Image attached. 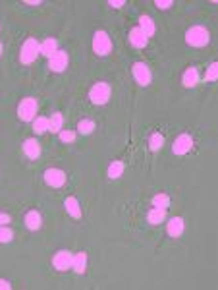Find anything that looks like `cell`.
<instances>
[{
    "label": "cell",
    "instance_id": "1",
    "mask_svg": "<svg viewBox=\"0 0 218 290\" xmlns=\"http://www.w3.org/2000/svg\"><path fill=\"white\" fill-rule=\"evenodd\" d=\"M210 43V33L203 26H193L186 31V45L193 49H203Z\"/></svg>",
    "mask_w": 218,
    "mask_h": 290
},
{
    "label": "cell",
    "instance_id": "2",
    "mask_svg": "<svg viewBox=\"0 0 218 290\" xmlns=\"http://www.w3.org/2000/svg\"><path fill=\"white\" fill-rule=\"evenodd\" d=\"M39 54H41V43L35 37H28L24 41L22 49H20V62L22 64H33Z\"/></svg>",
    "mask_w": 218,
    "mask_h": 290
},
{
    "label": "cell",
    "instance_id": "3",
    "mask_svg": "<svg viewBox=\"0 0 218 290\" xmlns=\"http://www.w3.org/2000/svg\"><path fill=\"white\" fill-rule=\"evenodd\" d=\"M110 95H112L110 83H106V81H96L95 85L89 89V101H91L93 105L102 106L110 101Z\"/></svg>",
    "mask_w": 218,
    "mask_h": 290
},
{
    "label": "cell",
    "instance_id": "4",
    "mask_svg": "<svg viewBox=\"0 0 218 290\" xmlns=\"http://www.w3.org/2000/svg\"><path fill=\"white\" fill-rule=\"evenodd\" d=\"M112 49H114L112 39H110V35L104 29H98V31L93 33V53L96 56H108L112 53Z\"/></svg>",
    "mask_w": 218,
    "mask_h": 290
},
{
    "label": "cell",
    "instance_id": "5",
    "mask_svg": "<svg viewBox=\"0 0 218 290\" xmlns=\"http://www.w3.org/2000/svg\"><path fill=\"white\" fill-rule=\"evenodd\" d=\"M39 110V103L35 97H24L18 105V118L24 120V122H33L35 114Z\"/></svg>",
    "mask_w": 218,
    "mask_h": 290
},
{
    "label": "cell",
    "instance_id": "6",
    "mask_svg": "<svg viewBox=\"0 0 218 290\" xmlns=\"http://www.w3.org/2000/svg\"><path fill=\"white\" fill-rule=\"evenodd\" d=\"M42 178H44V184L50 186V188H62V186L66 184V180H68V174L62 171V169L50 167V169L44 171Z\"/></svg>",
    "mask_w": 218,
    "mask_h": 290
},
{
    "label": "cell",
    "instance_id": "7",
    "mask_svg": "<svg viewBox=\"0 0 218 290\" xmlns=\"http://www.w3.org/2000/svg\"><path fill=\"white\" fill-rule=\"evenodd\" d=\"M191 149H193V137H191V133L188 132L180 133L176 139L172 141V153L178 155V157L188 155Z\"/></svg>",
    "mask_w": 218,
    "mask_h": 290
},
{
    "label": "cell",
    "instance_id": "8",
    "mask_svg": "<svg viewBox=\"0 0 218 290\" xmlns=\"http://www.w3.org/2000/svg\"><path fill=\"white\" fill-rule=\"evenodd\" d=\"M132 76L136 79V83H139L141 87H147L150 83V79H152V74H150L149 66L143 64V62H134V66H132Z\"/></svg>",
    "mask_w": 218,
    "mask_h": 290
},
{
    "label": "cell",
    "instance_id": "9",
    "mask_svg": "<svg viewBox=\"0 0 218 290\" xmlns=\"http://www.w3.org/2000/svg\"><path fill=\"white\" fill-rule=\"evenodd\" d=\"M72 261H74V253L70 250H58L52 255V265H54L56 271H60V273L70 271L72 269Z\"/></svg>",
    "mask_w": 218,
    "mask_h": 290
},
{
    "label": "cell",
    "instance_id": "10",
    "mask_svg": "<svg viewBox=\"0 0 218 290\" xmlns=\"http://www.w3.org/2000/svg\"><path fill=\"white\" fill-rule=\"evenodd\" d=\"M68 62H70L68 53L58 49V51L54 53V56H50V58H48V70H50V72H54V74H62V72H66Z\"/></svg>",
    "mask_w": 218,
    "mask_h": 290
},
{
    "label": "cell",
    "instance_id": "11",
    "mask_svg": "<svg viewBox=\"0 0 218 290\" xmlns=\"http://www.w3.org/2000/svg\"><path fill=\"white\" fill-rule=\"evenodd\" d=\"M64 209H66L70 217H72V219H76V221H80V219L83 217L80 199L76 198V196H68V198L64 199Z\"/></svg>",
    "mask_w": 218,
    "mask_h": 290
},
{
    "label": "cell",
    "instance_id": "12",
    "mask_svg": "<svg viewBox=\"0 0 218 290\" xmlns=\"http://www.w3.org/2000/svg\"><path fill=\"white\" fill-rule=\"evenodd\" d=\"M186 230V223L182 217H172L166 224V234L170 238H180Z\"/></svg>",
    "mask_w": 218,
    "mask_h": 290
},
{
    "label": "cell",
    "instance_id": "13",
    "mask_svg": "<svg viewBox=\"0 0 218 290\" xmlns=\"http://www.w3.org/2000/svg\"><path fill=\"white\" fill-rule=\"evenodd\" d=\"M24 223H26V228H28V230H39L42 226L41 213L37 211V209H29V211H26V215H24Z\"/></svg>",
    "mask_w": 218,
    "mask_h": 290
},
{
    "label": "cell",
    "instance_id": "14",
    "mask_svg": "<svg viewBox=\"0 0 218 290\" xmlns=\"http://www.w3.org/2000/svg\"><path fill=\"white\" fill-rule=\"evenodd\" d=\"M128 39H130V43H132V47H134V49H145V47H147V43H149V39L143 35V31H141L137 26L130 29Z\"/></svg>",
    "mask_w": 218,
    "mask_h": 290
},
{
    "label": "cell",
    "instance_id": "15",
    "mask_svg": "<svg viewBox=\"0 0 218 290\" xmlns=\"http://www.w3.org/2000/svg\"><path fill=\"white\" fill-rule=\"evenodd\" d=\"M199 70L195 66H190L188 70H184V74H182V85L184 87H195L197 83H199Z\"/></svg>",
    "mask_w": 218,
    "mask_h": 290
},
{
    "label": "cell",
    "instance_id": "16",
    "mask_svg": "<svg viewBox=\"0 0 218 290\" xmlns=\"http://www.w3.org/2000/svg\"><path fill=\"white\" fill-rule=\"evenodd\" d=\"M22 149H24L26 157L31 159V161L41 155V145H39V141H37L35 137H28V139L24 141V145H22Z\"/></svg>",
    "mask_w": 218,
    "mask_h": 290
},
{
    "label": "cell",
    "instance_id": "17",
    "mask_svg": "<svg viewBox=\"0 0 218 290\" xmlns=\"http://www.w3.org/2000/svg\"><path fill=\"white\" fill-rule=\"evenodd\" d=\"M137 27L143 31V35H145L147 39H150V37L154 35V31H156V26H154L152 18H150V16H147V14H143V16L139 18V24H137Z\"/></svg>",
    "mask_w": 218,
    "mask_h": 290
},
{
    "label": "cell",
    "instance_id": "18",
    "mask_svg": "<svg viewBox=\"0 0 218 290\" xmlns=\"http://www.w3.org/2000/svg\"><path fill=\"white\" fill-rule=\"evenodd\" d=\"M72 269H74L78 275H83V273L87 271V253H85V251H78V253H74Z\"/></svg>",
    "mask_w": 218,
    "mask_h": 290
},
{
    "label": "cell",
    "instance_id": "19",
    "mask_svg": "<svg viewBox=\"0 0 218 290\" xmlns=\"http://www.w3.org/2000/svg\"><path fill=\"white\" fill-rule=\"evenodd\" d=\"M56 51H58V39H54V37H46V39L41 43V54L44 58L54 56Z\"/></svg>",
    "mask_w": 218,
    "mask_h": 290
},
{
    "label": "cell",
    "instance_id": "20",
    "mask_svg": "<svg viewBox=\"0 0 218 290\" xmlns=\"http://www.w3.org/2000/svg\"><path fill=\"white\" fill-rule=\"evenodd\" d=\"M164 219H166V209L150 207L149 211H147V223L152 224V226H156V224L164 223Z\"/></svg>",
    "mask_w": 218,
    "mask_h": 290
},
{
    "label": "cell",
    "instance_id": "21",
    "mask_svg": "<svg viewBox=\"0 0 218 290\" xmlns=\"http://www.w3.org/2000/svg\"><path fill=\"white\" fill-rule=\"evenodd\" d=\"M64 130V114L62 112H52V116L48 118V132L60 133Z\"/></svg>",
    "mask_w": 218,
    "mask_h": 290
},
{
    "label": "cell",
    "instance_id": "22",
    "mask_svg": "<svg viewBox=\"0 0 218 290\" xmlns=\"http://www.w3.org/2000/svg\"><path fill=\"white\" fill-rule=\"evenodd\" d=\"M124 161H110V165H108V169H106V174H108V178L110 180H116V178H120L124 174Z\"/></svg>",
    "mask_w": 218,
    "mask_h": 290
},
{
    "label": "cell",
    "instance_id": "23",
    "mask_svg": "<svg viewBox=\"0 0 218 290\" xmlns=\"http://www.w3.org/2000/svg\"><path fill=\"white\" fill-rule=\"evenodd\" d=\"M150 205L152 207H158V209H168L170 207V196L168 194H156L150 199Z\"/></svg>",
    "mask_w": 218,
    "mask_h": 290
},
{
    "label": "cell",
    "instance_id": "24",
    "mask_svg": "<svg viewBox=\"0 0 218 290\" xmlns=\"http://www.w3.org/2000/svg\"><path fill=\"white\" fill-rule=\"evenodd\" d=\"M78 130H80V133H83V135H89V133H93L96 130L95 120L82 118L80 122H78Z\"/></svg>",
    "mask_w": 218,
    "mask_h": 290
},
{
    "label": "cell",
    "instance_id": "25",
    "mask_svg": "<svg viewBox=\"0 0 218 290\" xmlns=\"http://www.w3.org/2000/svg\"><path fill=\"white\" fill-rule=\"evenodd\" d=\"M164 145V135L160 132H150L149 135V149L150 151H158Z\"/></svg>",
    "mask_w": 218,
    "mask_h": 290
},
{
    "label": "cell",
    "instance_id": "26",
    "mask_svg": "<svg viewBox=\"0 0 218 290\" xmlns=\"http://www.w3.org/2000/svg\"><path fill=\"white\" fill-rule=\"evenodd\" d=\"M33 130H35V133L48 132V118H46V116H35V120H33Z\"/></svg>",
    "mask_w": 218,
    "mask_h": 290
},
{
    "label": "cell",
    "instance_id": "27",
    "mask_svg": "<svg viewBox=\"0 0 218 290\" xmlns=\"http://www.w3.org/2000/svg\"><path fill=\"white\" fill-rule=\"evenodd\" d=\"M12 238H14V230L8 224L0 226V244H8V242H12Z\"/></svg>",
    "mask_w": 218,
    "mask_h": 290
},
{
    "label": "cell",
    "instance_id": "28",
    "mask_svg": "<svg viewBox=\"0 0 218 290\" xmlns=\"http://www.w3.org/2000/svg\"><path fill=\"white\" fill-rule=\"evenodd\" d=\"M218 78V64L212 62L210 66L206 68V74H204V81H214Z\"/></svg>",
    "mask_w": 218,
    "mask_h": 290
},
{
    "label": "cell",
    "instance_id": "29",
    "mask_svg": "<svg viewBox=\"0 0 218 290\" xmlns=\"http://www.w3.org/2000/svg\"><path fill=\"white\" fill-rule=\"evenodd\" d=\"M58 137H60V141H64V143H72V141L76 139V132H74V130H62V132L58 133Z\"/></svg>",
    "mask_w": 218,
    "mask_h": 290
},
{
    "label": "cell",
    "instance_id": "30",
    "mask_svg": "<svg viewBox=\"0 0 218 290\" xmlns=\"http://www.w3.org/2000/svg\"><path fill=\"white\" fill-rule=\"evenodd\" d=\"M154 6H156V8H160V10H168V8H172V6H174V2H172V0H156V2H154Z\"/></svg>",
    "mask_w": 218,
    "mask_h": 290
},
{
    "label": "cell",
    "instance_id": "31",
    "mask_svg": "<svg viewBox=\"0 0 218 290\" xmlns=\"http://www.w3.org/2000/svg\"><path fill=\"white\" fill-rule=\"evenodd\" d=\"M108 6H110V8H114V10H118V8L126 6V0H110Z\"/></svg>",
    "mask_w": 218,
    "mask_h": 290
},
{
    "label": "cell",
    "instance_id": "32",
    "mask_svg": "<svg viewBox=\"0 0 218 290\" xmlns=\"http://www.w3.org/2000/svg\"><path fill=\"white\" fill-rule=\"evenodd\" d=\"M10 223V215L4 211H0V226H4V224Z\"/></svg>",
    "mask_w": 218,
    "mask_h": 290
},
{
    "label": "cell",
    "instance_id": "33",
    "mask_svg": "<svg viewBox=\"0 0 218 290\" xmlns=\"http://www.w3.org/2000/svg\"><path fill=\"white\" fill-rule=\"evenodd\" d=\"M12 288V282L6 280V278H0V290H10Z\"/></svg>",
    "mask_w": 218,
    "mask_h": 290
},
{
    "label": "cell",
    "instance_id": "34",
    "mask_svg": "<svg viewBox=\"0 0 218 290\" xmlns=\"http://www.w3.org/2000/svg\"><path fill=\"white\" fill-rule=\"evenodd\" d=\"M24 4H28V6H41V0H35V2H31V0H26Z\"/></svg>",
    "mask_w": 218,
    "mask_h": 290
},
{
    "label": "cell",
    "instance_id": "35",
    "mask_svg": "<svg viewBox=\"0 0 218 290\" xmlns=\"http://www.w3.org/2000/svg\"><path fill=\"white\" fill-rule=\"evenodd\" d=\"M2 49H4V47H2V41H0V56H2Z\"/></svg>",
    "mask_w": 218,
    "mask_h": 290
},
{
    "label": "cell",
    "instance_id": "36",
    "mask_svg": "<svg viewBox=\"0 0 218 290\" xmlns=\"http://www.w3.org/2000/svg\"><path fill=\"white\" fill-rule=\"evenodd\" d=\"M0 31H2V26H0Z\"/></svg>",
    "mask_w": 218,
    "mask_h": 290
}]
</instances>
